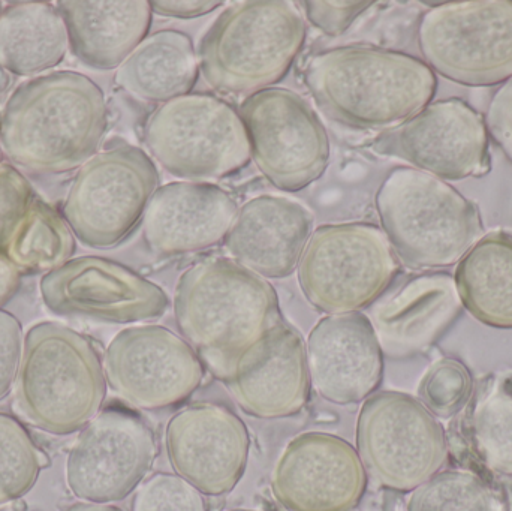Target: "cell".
<instances>
[{"instance_id": "obj_1", "label": "cell", "mask_w": 512, "mask_h": 511, "mask_svg": "<svg viewBox=\"0 0 512 511\" xmlns=\"http://www.w3.org/2000/svg\"><path fill=\"white\" fill-rule=\"evenodd\" d=\"M107 128L101 87L80 72H51L9 96L0 114V149L32 173L63 174L98 153Z\"/></svg>"}, {"instance_id": "obj_2", "label": "cell", "mask_w": 512, "mask_h": 511, "mask_svg": "<svg viewBox=\"0 0 512 511\" xmlns=\"http://www.w3.org/2000/svg\"><path fill=\"white\" fill-rule=\"evenodd\" d=\"M304 83L322 111L355 129H391L432 102L436 74L411 54L345 45L307 59Z\"/></svg>"}, {"instance_id": "obj_3", "label": "cell", "mask_w": 512, "mask_h": 511, "mask_svg": "<svg viewBox=\"0 0 512 511\" xmlns=\"http://www.w3.org/2000/svg\"><path fill=\"white\" fill-rule=\"evenodd\" d=\"M173 308L183 339L218 380L283 321L273 285L228 258H206L188 267L177 281Z\"/></svg>"}, {"instance_id": "obj_4", "label": "cell", "mask_w": 512, "mask_h": 511, "mask_svg": "<svg viewBox=\"0 0 512 511\" xmlns=\"http://www.w3.org/2000/svg\"><path fill=\"white\" fill-rule=\"evenodd\" d=\"M104 363L86 336L44 321L24 336L15 402L35 428L75 434L92 422L107 396Z\"/></svg>"}, {"instance_id": "obj_5", "label": "cell", "mask_w": 512, "mask_h": 511, "mask_svg": "<svg viewBox=\"0 0 512 511\" xmlns=\"http://www.w3.org/2000/svg\"><path fill=\"white\" fill-rule=\"evenodd\" d=\"M382 231L411 269L459 264L484 236L480 209L447 180L414 167L388 173L375 197Z\"/></svg>"}, {"instance_id": "obj_6", "label": "cell", "mask_w": 512, "mask_h": 511, "mask_svg": "<svg viewBox=\"0 0 512 511\" xmlns=\"http://www.w3.org/2000/svg\"><path fill=\"white\" fill-rule=\"evenodd\" d=\"M304 39L306 24L295 3H234L201 41L200 71L218 92L254 95L288 74Z\"/></svg>"}, {"instance_id": "obj_7", "label": "cell", "mask_w": 512, "mask_h": 511, "mask_svg": "<svg viewBox=\"0 0 512 511\" xmlns=\"http://www.w3.org/2000/svg\"><path fill=\"white\" fill-rule=\"evenodd\" d=\"M143 140L164 170L195 182L231 176L252 156L239 111L209 93H188L158 105L144 123Z\"/></svg>"}, {"instance_id": "obj_8", "label": "cell", "mask_w": 512, "mask_h": 511, "mask_svg": "<svg viewBox=\"0 0 512 511\" xmlns=\"http://www.w3.org/2000/svg\"><path fill=\"white\" fill-rule=\"evenodd\" d=\"M400 264L381 228L366 222L321 225L297 266L307 302L328 315L370 308L393 284Z\"/></svg>"}, {"instance_id": "obj_9", "label": "cell", "mask_w": 512, "mask_h": 511, "mask_svg": "<svg viewBox=\"0 0 512 511\" xmlns=\"http://www.w3.org/2000/svg\"><path fill=\"white\" fill-rule=\"evenodd\" d=\"M424 63L453 83L471 87L512 78V0L442 2L418 24Z\"/></svg>"}, {"instance_id": "obj_10", "label": "cell", "mask_w": 512, "mask_h": 511, "mask_svg": "<svg viewBox=\"0 0 512 511\" xmlns=\"http://www.w3.org/2000/svg\"><path fill=\"white\" fill-rule=\"evenodd\" d=\"M158 188L152 158L140 147L116 144L78 168L66 194L63 218L87 248H116L143 219Z\"/></svg>"}, {"instance_id": "obj_11", "label": "cell", "mask_w": 512, "mask_h": 511, "mask_svg": "<svg viewBox=\"0 0 512 511\" xmlns=\"http://www.w3.org/2000/svg\"><path fill=\"white\" fill-rule=\"evenodd\" d=\"M355 434V450L366 473L393 491H414L447 462L441 422L408 393H373L361 405Z\"/></svg>"}, {"instance_id": "obj_12", "label": "cell", "mask_w": 512, "mask_h": 511, "mask_svg": "<svg viewBox=\"0 0 512 511\" xmlns=\"http://www.w3.org/2000/svg\"><path fill=\"white\" fill-rule=\"evenodd\" d=\"M252 158L280 191L298 192L321 179L330 162V137L303 96L268 87L240 108Z\"/></svg>"}, {"instance_id": "obj_13", "label": "cell", "mask_w": 512, "mask_h": 511, "mask_svg": "<svg viewBox=\"0 0 512 511\" xmlns=\"http://www.w3.org/2000/svg\"><path fill=\"white\" fill-rule=\"evenodd\" d=\"M105 378L117 396L146 411L167 410L191 398L204 380L197 351L167 327H128L105 350Z\"/></svg>"}, {"instance_id": "obj_14", "label": "cell", "mask_w": 512, "mask_h": 511, "mask_svg": "<svg viewBox=\"0 0 512 511\" xmlns=\"http://www.w3.org/2000/svg\"><path fill=\"white\" fill-rule=\"evenodd\" d=\"M156 455L155 432L140 416L107 408L75 440L66 459V485L84 503H119L146 480Z\"/></svg>"}, {"instance_id": "obj_15", "label": "cell", "mask_w": 512, "mask_h": 511, "mask_svg": "<svg viewBox=\"0 0 512 511\" xmlns=\"http://www.w3.org/2000/svg\"><path fill=\"white\" fill-rule=\"evenodd\" d=\"M373 149L442 180L483 177L492 170L484 116L460 98L430 102L379 135Z\"/></svg>"}, {"instance_id": "obj_16", "label": "cell", "mask_w": 512, "mask_h": 511, "mask_svg": "<svg viewBox=\"0 0 512 511\" xmlns=\"http://www.w3.org/2000/svg\"><path fill=\"white\" fill-rule=\"evenodd\" d=\"M39 291L53 314L105 323L156 320L170 306L158 284L101 257L71 258L42 276Z\"/></svg>"}, {"instance_id": "obj_17", "label": "cell", "mask_w": 512, "mask_h": 511, "mask_svg": "<svg viewBox=\"0 0 512 511\" xmlns=\"http://www.w3.org/2000/svg\"><path fill=\"white\" fill-rule=\"evenodd\" d=\"M366 488L355 447L327 432H304L289 441L271 477L274 500L286 511H352Z\"/></svg>"}, {"instance_id": "obj_18", "label": "cell", "mask_w": 512, "mask_h": 511, "mask_svg": "<svg viewBox=\"0 0 512 511\" xmlns=\"http://www.w3.org/2000/svg\"><path fill=\"white\" fill-rule=\"evenodd\" d=\"M165 450L177 476L203 495L222 497L234 491L245 474L251 438L233 411L198 402L168 420Z\"/></svg>"}, {"instance_id": "obj_19", "label": "cell", "mask_w": 512, "mask_h": 511, "mask_svg": "<svg viewBox=\"0 0 512 511\" xmlns=\"http://www.w3.org/2000/svg\"><path fill=\"white\" fill-rule=\"evenodd\" d=\"M248 416L262 420L297 416L310 398L306 344L285 321L243 351L222 378Z\"/></svg>"}, {"instance_id": "obj_20", "label": "cell", "mask_w": 512, "mask_h": 511, "mask_svg": "<svg viewBox=\"0 0 512 511\" xmlns=\"http://www.w3.org/2000/svg\"><path fill=\"white\" fill-rule=\"evenodd\" d=\"M306 354L310 383L331 404H360L381 386L384 353L361 312L319 320L307 336Z\"/></svg>"}, {"instance_id": "obj_21", "label": "cell", "mask_w": 512, "mask_h": 511, "mask_svg": "<svg viewBox=\"0 0 512 511\" xmlns=\"http://www.w3.org/2000/svg\"><path fill=\"white\" fill-rule=\"evenodd\" d=\"M462 311L454 276L429 270L388 288L370 306L369 320L382 353L405 359L432 347Z\"/></svg>"}, {"instance_id": "obj_22", "label": "cell", "mask_w": 512, "mask_h": 511, "mask_svg": "<svg viewBox=\"0 0 512 511\" xmlns=\"http://www.w3.org/2000/svg\"><path fill=\"white\" fill-rule=\"evenodd\" d=\"M236 200L203 182H173L156 189L143 216L144 242L164 257L191 254L224 242L236 218Z\"/></svg>"}, {"instance_id": "obj_23", "label": "cell", "mask_w": 512, "mask_h": 511, "mask_svg": "<svg viewBox=\"0 0 512 511\" xmlns=\"http://www.w3.org/2000/svg\"><path fill=\"white\" fill-rule=\"evenodd\" d=\"M313 218L297 201L259 195L237 210L225 237L236 263L264 279H283L297 270L312 234Z\"/></svg>"}, {"instance_id": "obj_24", "label": "cell", "mask_w": 512, "mask_h": 511, "mask_svg": "<svg viewBox=\"0 0 512 511\" xmlns=\"http://www.w3.org/2000/svg\"><path fill=\"white\" fill-rule=\"evenodd\" d=\"M57 9L68 29L74 56L98 71L119 68L147 38L152 5L144 0H62Z\"/></svg>"}, {"instance_id": "obj_25", "label": "cell", "mask_w": 512, "mask_h": 511, "mask_svg": "<svg viewBox=\"0 0 512 511\" xmlns=\"http://www.w3.org/2000/svg\"><path fill=\"white\" fill-rule=\"evenodd\" d=\"M200 74V60L191 36L164 29L147 36L117 68L116 83L146 102H164L188 95Z\"/></svg>"}, {"instance_id": "obj_26", "label": "cell", "mask_w": 512, "mask_h": 511, "mask_svg": "<svg viewBox=\"0 0 512 511\" xmlns=\"http://www.w3.org/2000/svg\"><path fill=\"white\" fill-rule=\"evenodd\" d=\"M69 50L68 29L56 6L18 2L0 14V68L32 77L63 62Z\"/></svg>"}, {"instance_id": "obj_27", "label": "cell", "mask_w": 512, "mask_h": 511, "mask_svg": "<svg viewBox=\"0 0 512 511\" xmlns=\"http://www.w3.org/2000/svg\"><path fill=\"white\" fill-rule=\"evenodd\" d=\"M457 291L463 309L495 329H512V237H481L457 264Z\"/></svg>"}, {"instance_id": "obj_28", "label": "cell", "mask_w": 512, "mask_h": 511, "mask_svg": "<svg viewBox=\"0 0 512 511\" xmlns=\"http://www.w3.org/2000/svg\"><path fill=\"white\" fill-rule=\"evenodd\" d=\"M20 272H51L71 260L75 236L65 218L33 200L2 249Z\"/></svg>"}, {"instance_id": "obj_29", "label": "cell", "mask_w": 512, "mask_h": 511, "mask_svg": "<svg viewBox=\"0 0 512 511\" xmlns=\"http://www.w3.org/2000/svg\"><path fill=\"white\" fill-rule=\"evenodd\" d=\"M406 511H505L501 498L474 473L439 471L411 492Z\"/></svg>"}, {"instance_id": "obj_30", "label": "cell", "mask_w": 512, "mask_h": 511, "mask_svg": "<svg viewBox=\"0 0 512 511\" xmlns=\"http://www.w3.org/2000/svg\"><path fill=\"white\" fill-rule=\"evenodd\" d=\"M471 423L481 461L495 473L512 476V393L498 386L484 390Z\"/></svg>"}, {"instance_id": "obj_31", "label": "cell", "mask_w": 512, "mask_h": 511, "mask_svg": "<svg viewBox=\"0 0 512 511\" xmlns=\"http://www.w3.org/2000/svg\"><path fill=\"white\" fill-rule=\"evenodd\" d=\"M45 465L47 458L27 429L0 413V506L29 494Z\"/></svg>"}, {"instance_id": "obj_32", "label": "cell", "mask_w": 512, "mask_h": 511, "mask_svg": "<svg viewBox=\"0 0 512 511\" xmlns=\"http://www.w3.org/2000/svg\"><path fill=\"white\" fill-rule=\"evenodd\" d=\"M474 392L471 372L459 360L442 359L424 375L420 401L438 419H450L465 408Z\"/></svg>"}, {"instance_id": "obj_33", "label": "cell", "mask_w": 512, "mask_h": 511, "mask_svg": "<svg viewBox=\"0 0 512 511\" xmlns=\"http://www.w3.org/2000/svg\"><path fill=\"white\" fill-rule=\"evenodd\" d=\"M131 511H209L206 498L177 474L156 473L138 486Z\"/></svg>"}, {"instance_id": "obj_34", "label": "cell", "mask_w": 512, "mask_h": 511, "mask_svg": "<svg viewBox=\"0 0 512 511\" xmlns=\"http://www.w3.org/2000/svg\"><path fill=\"white\" fill-rule=\"evenodd\" d=\"M32 201V186L26 177L15 168L0 167V251Z\"/></svg>"}, {"instance_id": "obj_35", "label": "cell", "mask_w": 512, "mask_h": 511, "mask_svg": "<svg viewBox=\"0 0 512 511\" xmlns=\"http://www.w3.org/2000/svg\"><path fill=\"white\" fill-rule=\"evenodd\" d=\"M23 347L24 336L20 321L0 309V401L15 387Z\"/></svg>"}, {"instance_id": "obj_36", "label": "cell", "mask_w": 512, "mask_h": 511, "mask_svg": "<svg viewBox=\"0 0 512 511\" xmlns=\"http://www.w3.org/2000/svg\"><path fill=\"white\" fill-rule=\"evenodd\" d=\"M373 2H304L307 20L325 35L339 36L366 12Z\"/></svg>"}, {"instance_id": "obj_37", "label": "cell", "mask_w": 512, "mask_h": 511, "mask_svg": "<svg viewBox=\"0 0 512 511\" xmlns=\"http://www.w3.org/2000/svg\"><path fill=\"white\" fill-rule=\"evenodd\" d=\"M484 122L487 134L512 164V78L505 81L490 99Z\"/></svg>"}, {"instance_id": "obj_38", "label": "cell", "mask_w": 512, "mask_h": 511, "mask_svg": "<svg viewBox=\"0 0 512 511\" xmlns=\"http://www.w3.org/2000/svg\"><path fill=\"white\" fill-rule=\"evenodd\" d=\"M152 11L162 17L189 18L203 17L209 12L215 11L222 6V2H213V0H173V2H150Z\"/></svg>"}, {"instance_id": "obj_39", "label": "cell", "mask_w": 512, "mask_h": 511, "mask_svg": "<svg viewBox=\"0 0 512 511\" xmlns=\"http://www.w3.org/2000/svg\"><path fill=\"white\" fill-rule=\"evenodd\" d=\"M20 282V270L6 257L5 252L0 251V309L17 294Z\"/></svg>"}, {"instance_id": "obj_40", "label": "cell", "mask_w": 512, "mask_h": 511, "mask_svg": "<svg viewBox=\"0 0 512 511\" xmlns=\"http://www.w3.org/2000/svg\"><path fill=\"white\" fill-rule=\"evenodd\" d=\"M65 511H125L120 507L114 506V504H98V503H81L74 504V506L68 507Z\"/></svg>"}, {"instance_id": "obj_41", "label": "cell", "mask_w": 512, "mask_h": 511, "mask_svg": "<svg viewBox=\"0 0 512 511\" xmlns=\"http://www.w3.org/2000/svg\"><path fill=\"white\" fill-rule=\"evenodd\" d=\"M0 167H2V149H0Z\"/></svg>"}, {"instance_id": "obj_42", "label": "cell", "mask_w": 512, "mask_h": 511, "mask_svg": "<svg viewBox=\"0 0 512 511\" xmlns=\"http://www.w3.org/2000/svg\"><path fill=\"white\" fill-rule=\"evenodd\" d=\"M3 8H2V2H0V14H2Z\"/></svg>"}, {"instance_id": "obj_43", "label": "cell", "mask_w": 512, "mask_h": 511, "mask_svg": "<svg viewBox=\"0 0 512 511\" xmlns=\"http://www.w3.org/2000/svg\"><path fill=\"white\" fill-rule=\"evenodd\" d=\"M230 511H249V510H240V509H237V510H230Z\"/></svg>"}]
</instances>
